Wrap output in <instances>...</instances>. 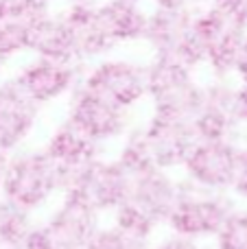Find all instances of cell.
<instances>
[{
	"label": "cell",
	"instance_id": "obj_32",
	"mask_svg": "<svg viewBox=\"0 0 247 249\" xmlns=\"http://www.w3.org/2000/svg\"><path fill=\"white\" fill-rule=\"evenodd\" d=\"M9 151L7 149H2L0 146V181H2V175H4V171H7V164H9Z\"/></svg>",
	"mask_w": 247,
	"mask_h": 249
},
{
	"label": "cell",
	"instance_id": "obj_19",
	"mask_svg": "<svg viewBox=\"0 0 247 249\" xmlns=\"http://www.w3.org/2000/svg\"><path fill=\"white\" fill-rule=\"evenodd\" d=\"M48 9H35V11L11 13V16H0V57L4 61L13 55L29 51L31 33L33 26Z\"/></svg>",
	"mask_w": 247,
	"mask_h": 249
},
{
	"label": "cell",
	"instance_id": "obj_25",
	"mask_svg": "<svg viewBox=\"0 0 247 249\" xmlns=\"http://www.w3.org/2000/svg\"><path fill=\"white\" fill-rule=\"evenodd\" d=\"M230 195L236 201L247 203V144H241L239 162H236V173H234V181H232Z\"/></svg>",
	"mask_w": 247,
	"mask_h": 249
},
{
	"label": "cell",
	"instance_id": "obj_34",
	"mask_svg": "<svg viewBox=\"0 0 247 249\" xmlns=\"http://www.w3.org/2000/svg\"><path fill=\"white\" fill-rule=\"evenodd\" d=\"M70 2H92V0H70Z\"/></svg>",
	"mask_w": 247,
	"mask_h": 249
},
{
	"label": "cell",
	"instance_id": "obj_3",
	"mask_svg": "<svg viewBox=\"0 0 247 249\" xmlns=\"http://www.w3.org/2000/svg\"><path fill=\"white\" fill-rule=\"evenodd\" d=\"M236 208L239 203L230 193H212L182 177L177 201L166 219V228L201 243L217 236V232Z\"/></svg>",
	"mask_w": 247,
	"mask_h": 249
},
{
	"label": "cell",
	"instance_id": "obj_4",
	"mask_svg": "<svg viewBox=\"0 0 247 249\" xmlns=\"http://www.w3.org/2000/svg\"><path fill=\"white\" fill-rule=\"evenodd\" d=\"M59 177L61 195H77L99 214L114 212L129 199L131 177L116 160H105L103 155L72 171H59Z\"/></svg>",
	"mask_w": 247,
	"mask_h": 249
},
{
	"label": "cell",
	"instance_id": "obj_22",
	"mask_svg": "<svg viewBox=\"0 0 247 249\" xmlns=\"http://www.w3.org/2000/svg\"><path fill=\"white\" fill-rule=\"evenodd\" d=\"M112 223L116 228H121L123 232L131 234L136 238H142V241H151L153 234L158 232L160 225L151 219L149 214H144L138 206H134L131 201H125L123 206H118L112 212Z\"/></svg>",
	"mask_w": 247,
	"mask_h": 249
},
{
	"label": "cell",
	"instance_id": "obj_12",
	"mask_svg": "<svg viewBox=\"0 0 247 249\" xmlns=\"http://www.w3.org/2000/svg\"><path fill=\"white\" fill-rule=\"evenodd\" d=\"M39 121V105L22 90L16 77L0 81V146L9 153L24 146Z\"/></svg>",
	"mask_w": 247,
	"mask_h": 249
},
{
	"label": "cell",
	"instance_id": "obj_11",
	"mask_svg": "<svg viewBox=\"0 0 247 249\" xmlns=\"http://www.w3.org/2000/svg\"><path fill=\"white\" fill-rule=\"evenodd\" d=\"M42 225L55 249H83L101 225V214L77 195H61L59 206Z\"/></svg>",
	"mask_w": 247,
	"mask_h": 249
},
{
	"label": "cell",
	"instance_id": "obj_33",
	"mask_svg": "<svg viewBox=\"0 0 247 249\" xmlns=\"http://www.w3.org/2000/svg\"><path fill=\"white\" fill-rule=\"evenodd\" d=\"M31 2L35 4V7H42V9H48V4L53 2V0H31Z\"/></svg>",
	"mask_w": 247,
	"mask_h": 249
},
{
	"label": "cell",
	"instance_id": "obj_13",
	"mask_svg": "<svg viewBox=\"0 0 247 249\" xmlns=\"http://www.w3.org/2000/svg\"><path fill=\"white\" fill-rule=\"evenodd\" d=\"M179 179L171 175L164 168H149L144 173L131 177L129 199L134 206H138L144 214H149L158 225H166L171 210L177 201Z\"/></svg>",
	"mask_w": 247,
	"mask_h": 249
},
{
	"label": "cell",
	"instance_id": "obj_10",
	"mask_svg": "<svg viewBox=\"0 0 247 249\" xmlns=\"http://www.w3.org/2000/svg\"><path fill=\"white\" fill-rule=\"evenodd\" d=\"M140 129H142V138L149 146L153 164L164 171L182 168L188 151L197 142L193 121H184V118L151 114V118Z\"/></svg>",
	"mask_w": 247,
	"mask_h": 249
},
{
	"label": "cell",
	"instance_id": "obj_7",
	"mask_svg": "<svg viewBox=\"0 0 247 249\" xmlns=\"http://www.w3.org/2000/svg\"><path fill=\"white\" fill-rule=\"evenodd\" d=\"M239 151V140H197L182 164L184 179L212 193H230Z\"/></svg>",
	"mask_w": 247,
	"mask_h": 249
},
{
	"label": "cell",
	"instance_id": "obj_14",
	"mask_svg": "<svg viewBox=\"0 0 247 249\" xmlns=\"http://www.w3.org/2000/svg\"><path fill=\"white\" fill-rule=\"evenodd\" d=\"M29 51L35 57H46V59L70 61V64H81L77 53V42L70 24L61 16H51L46 11L33 26L29 42Z\"/></svg>",
	"mask_w": 247,
	"mask_h": 249
},
{
	"label": "cell",
	"instance_id": "obj_36",
	"mask_svg": "<svg viewBox=\"0 0 247 249\" xmlns=\"http://www.w3.org/2000/svg\"><path fill=\"white\" fill-rule=\"evenodd\" d=\"M2 64H4V59H2V57H0V68H2Z\"/></svg>",
	"mask_w": 247,
	"mask_h": 249
},
{
	"label": "cell",
	"instance_id": "obj_29",
	"mask_svg": "<svg viewBox=\"0 0 247 249\" xmlns=\"http://www.w3.org/2000/svg\"><path fill=\"white\" fill-rule=\"evenodd\" d=\"M153 2H156L158 9H173V11L188 9V11H195V9H199L201 0H153Z\"/></svg>",
	"mask_w": 247,
	"mask_h": 249
},
{
	"label": "cell",
	"instance_id": "obj_35",
	"mask_svg": "<svg viewBox=\"0 0 247 249\" xmlns=\"http://www.w3.org/2000/svg\"><path fill=\"white\" fill-rule=\"evenodd\" d=\"M0 249H20V247H0Z\"/></svg>",
	"mask_w": 247,
	"mask_h": 249
},
{
	"label": "cell",
	"instance_id": "obj_30",
	"mask_svg": "<svg viewBox=\"0 0 247 249\" xmlns=\"http://www.w3.org/2000/svg\"><path fill=\"white\" fill-rule=\"evenodd\" d=\"M236 118L241 127H247V83L236 86Z\"/></svg>",
	"mask_w": 247,
	"mask_h": 249
},
{
	"label": "cell",
	"instance_id": "obj_16",
	"mask_svg": "<svg viewBox=\"0 0 247 249\" xmlns=\"http://www.w3.org/2000/svg\"><path fill=\"white\" fill-rule=\"evenodd\" d=\"M42 149L59 166L61 173L79 168L83 164L92 162L94 158H99V155H103V146L86 138L68 121H64L57 129H53V133L48 136L46 144Z\"/></svg>",
	"mask_w": 247,
	"mask_h": 249
},
{
	"label": "cell",
	"instance_id": "obj_17",
	"mask_svg": "<svg viewBox=\"0 0 247 249\" xmlns=\"http://www.w3.org/2000/svg\"><path fill=\"white\" fill-rule=\"evenodd\" d=\"M101 26L114 44L138 42L144 37L149 13L142 9V2L134 0H107L96 7Z\"/></svg>",
	"mask_w": 247,
	"mask_h": 249
},
{
	"label": "cell",
	"instance_id": "obj_18",
	"mask_svg": "<svg viewBox=\"0 0 247 249\" xmlns=\"http://www.w3.org/2000/svg\"><path fill=\"white\" fill-rule=\"evenodd\" d=\"M195 11H173V9H158L149 13L147 29L142 42L153 48L156 55H177L184 37L193 24Z\"/></svg>",
	"mask_w": 247,
	"mask_h": 249
},
{
	"label": "cell",
	"instance_id": "obj_23",
	"mask_svg": "<svg viewBox=\"0 0 247 249\" xmlns=\"http://www.w3.org/2000/svg\"><path fill=\"white\" fill-rule=\"evenodd\" d=\"M83 249H151V241H142L123 232L116 225H99Z\"/></svg>",
	"mask_w": 247,
	"mask_h": 249
},
{
	"label": "cell",
	"instance_id": "obj_8",
	"mask_svg": "<svg viewBox=\"0 0 247 249\" xmlns=\"http://www.w3.org/2000/svg\"><path fill=\"white\" fill-rule=\"evenodd\" d=\"M193 129L197 140H239L241 123L236 118V86L230 77H214L210 83H204Z\"/></svg>",
	"mask_w": 247,
	"mask_h": 249
},
{
	"label": "cell",
	"instance_id": "obj_21",
	"mask_svg": "<svg viewBox=\"0 0 247 249\" xmlns=\"http://www.w3.org/2000/svg\"><path fill=\"white\" fill-rule=\"evenodd\" d=\"M123 138L125 140H123V146L116 155V162L125 168L127 175L134 177L138 173L149 171V168H156L151 153H149V146L142 138V129L131 127Z\"/></svg>",
	"mask_w": 247,
	"mask_h": 249
},
{
	"label": "cell",
	"instance_id": "obj_31",
	"mask_svg": "<svg viewBox=\"0 0 247 249\" xmlns=\"http://www.w3.org/2000/svg\"><path fill=\"white\" fill-rule=\"evenodd\" d=\"M232 77L239 79V83H247V37L241 46L239 55H236L234 61V70H232Z\"/></svg>",
	"mask_w": 247,
	"mask_h": 249
},
{
	"label": "cell",
	"instance_id": "obj_2",
	"mask_svg": "<svg viewBox=\"0 0 247 249\" xmlns=\"http://www.w3.org/2000/svg\"><path fill=\"white\" fill-rule=\"evenodd\" d=\"M201 86L195 70L175 55H156L147 64V99L153 114L193 121L201 103Z\"/></svg>",
	"mask_w": 247,
	"mask_h": 249
},
{
	"label": "cell",
	"instance_id": "obj_28",
	"mask_svg": "<svg viewBox=\"0 0 247 249\" xmlns=\"http://www.w3.org/2000/svg\"><path fill=\"white\" fill-rule=\"evenodd\" d=\"M210 2L223 9L226 13H230L232 18H236L243 26H247V0H210Z\"/></svg>",
	"mask_w": 247,
	"mask_h": 249
},
{
	"label": "cell",
	"instance_id": "obj_15",
	"mask_svg": "<svg viewBox=\"0 0 247 249\" xmlns=\"http://www.w3.org/2000/svg\"><path fill=\"white\" fill-rule=\"evenodd\" d=\"M66 22L70 24L77 42L79 61H90L96 57L107 55L116 44L107 37L105 29L101 26L99 16H96V4L92 2H72L68 11H64Z\"/></svg>",
	"mask_w": 247,
	"mask_h": 249
},
{
	"label": "cell",
	"instance_id": "obj_20",
	"mask_svg": "<svg viewBox=\"0 0 247 249\" xmlns=\"http://www.w3.org/2000/svg\"><path fill=\"white\" fill-rule=\"evenodd\" d=\"M35 225L33 212L0 199V247H20Z\"/></svg>",
	"mask_w": 247,
	"mask_h": 249
},
{
	"label": "cell",
	"instance_id": "obj_26",
	"mask_svg": "<svg viewBox=\"0 0 247 249\" xmlns=\"http://www.w3.org/2000/svg\"><path fill=\"white\" fill-rule=\"evenodd\" d=\"M20 249H55V245H53L51 236H48V232L44 230L42 223H37L33 230L29 232V236L22 241Z\"/></svg>",
	"mask_w": 247,
	"mask_h": 249
},
{
	"label": "cell",
	"instance_id": "obj_6",
	"mask_svg": "<svg viewBox=\"0 0 247 249\" xmlns=\"http://www.w3.org/2000/svg\"><path fill=\"white\" fill-rule=\"evenodd\" d=\"M81 86L118 107L134 109L147 99V66L131 59H101L81 77Z\"/></svg>",
	"mask_w": 247,
	"mask_h": 249
},
{
	"label": "cell",
	"instance_id": "obj_1",
	"mask_svg": "<svg viewBox=\"0 0 247 249\" xmlns=\"http://www.w3.org/2000/svg\"><path fill=\"white\" fill-rule=\"evenodd\" d=\"M57 195H61L59 166L46 151L24 146L11 151L0 181V199L35 214Z\"/></svg>",
	"mask_w": 247,
	"mask_h": 249
},
{
	"label": "cell",
	"instance_id": "obj_5",
	"mask_svg": "<svg viewBox=\"0 0 247 249\" xmlns=\"http://www.w3.org/2000/svg\"><path fill=\"white\" fill-rule=\"evenodd\" d=\"M66 121L72 127H77L86 138L96 142L99 146H105L107 142L118 140L131 129L129 109L118 107L116 103L83 88L81 83L70 94Z\"/></svg>",
	"mask_w": 247,
	"mask_h": 249
},
{
	"label": "cell",
	"instance_id": "obj_9",
	"mask_svg": "<svg viewBox=\"0 0 247 249\" xmlns=\"http://www.w3.org/2000/svg\"><path fill=\"white\" fill-rule=\"evenodd\" d=\"M81 64L35 57L22 66L20 72L16 74V81L42 107L53 101L70 96L81 83Z\"/></svg>",
	"mask_w": 247,
	"mask_h": 249
},
{
	"label": "cell",
	"instance_id": "obj_27",
	"mask_svg": "<svg viewBox=\"0 0 247 249\" xmlns=\"http://www.w3.org/2000/svg\"><path fill=\"white\" fill-rule=\"evenodd\" d=\"M151 249H201V245L197 241H193V238L171 232L164 238H160L156 245H151Z\"/></svg>",
	"mask_w": 247,
	"mask_h": 249
},
{
	"label": "cell",
	"instance_id": "obj_24",
	"mask_svg": "<svg viewBox=\"0 0 247 249\" xmlns=\"http://www.w3.org/2000/svg\"><path fill=\"white\" fill-rule=\"evenodd\" d=\"M212 241L214 249H247V208H236Z\"/></svg>",
	"mask_w": 247,
	"mask_h": 249
},
{
	"label": "cell",
	"instance_id": "obj_37",
	"mask_svg": "<svg viewBox=\"0 0 247 249\" xmlns=\"http://www.w3.org/2000/svg\"><path fill=\"white\" fill-rule=\"evenodd\" d=\"M134 2H142V0H134Z\"/></svg>",
	"mask_w": 247,
	"mask_h": 249
}]
</instances>
